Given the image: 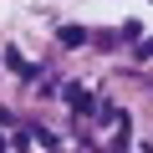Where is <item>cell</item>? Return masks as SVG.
<instances>
[{"label": "cell", "instance_id": "obj_1", "mask_svg": "<svg viewBox=\"0 0 153 153\" xmlns=\"http://www.w3.org/2000/svg\"><path fill=\"white\" fill-rule=\"evenodd\" d=\"M61 41H66V46H82L87 31H82V26H61Z\"/></svg>", "mask_w": 153, "mask_h": 153}, {"label": "cell", "instance_id": "obj_2", "mask_svg": "<svg viewBox=\"0 0 153 153\" xmlns=\"http://www.w3.org/2000/svg\"><path fill=\"white\" fill-rule=\"evenodd\" d=\"M66 102H71V107H76V112H87V107H92V97H87V92H76V87H71V92H66Z\"/></svg>", "mask_w": 153, "mask_h": 153}, {"label": "cell", "instance_id": "obj_3", "mask_svg": "<svg viewBox=\"0 0 153 153\" xmlns=\"http://www.w3.org/2000/svg\"><path fill=\"white\" fill-rule=\"evenodd\" d=\"M0 153H5V148H0Z\"/></svg>", "mask_w": 153, "mask_h": 153}]
</instances>
